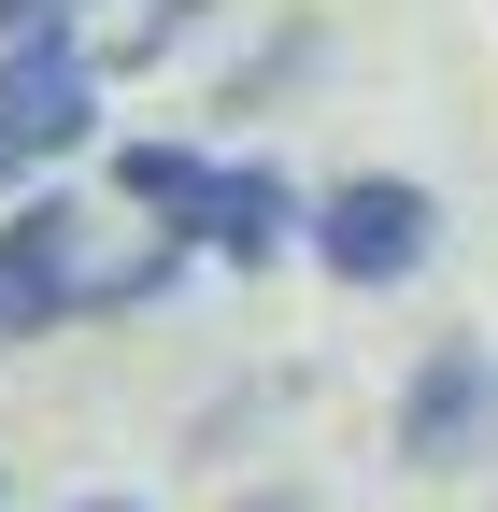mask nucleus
Wrapping results in <instances>:
<instances>
[{"label":"nucleus","instance_id":"obj_1","mask_svg":"<svg viewBox=\"0 0 498 512\" xmlns=\"http://www.w3.org/2000/svg\"><path fill=\"white\" fill-rule=\"evenodd\" d=\"M114 185H129L143 214H171L185 242L242 256V271L299 242V185H271V171H228V157H185V143H129V157H114Z\"/></svg>","mask_w":498,"mask_h":512},{"label":"nucleus","instance_id":"obj_2","mask_svg":"<svg viewBox=\"0 0 498 512\" xmlns=\"http://www.w3.org/2000/svg\"><path fill=\"white\" fill-rule=\"evenodd\" d=\"M157 256H100L72 200H29L15 228H0V328H57V313H100V299H143Z\"/></svg>","mask_w":498,"mask_h":512},{"label":"nucleus","instance_id":"obj_3","mask_svg":"<svg viewBox=\"0 0 498 512\" xmlns=\"http://www.w3.org/2000/svg\"><path fill=\"white\" fill-rule=\"evenodd\" d=\"M314 256L342 285H399V271H427V242H442V214H427V185H399V171H356V185H328L314 214Z\"/></svg>","mask_w":498,"mask_h":512},{"label":"nucleus","instance_id":"obj_4","mask_svg":"<svg viewBox=\"0 0 498 512\" xmlns=\"http://www.w3.org/2000/svg\"><path fill=\"white\" fill-rule=\"evenodd\" d=\"M86 114H100V72H86V43H15L0 57V171H29L57 143H86Z\"/></svg>","mask_w":498,"mask_h":512},{"label":"nucleus","instance_id":"obj_5","mask_svg":"<svg viewBox=\"0 0 498 512\" xmlns=\"http://www.w3.org/2000/svg\"><path fill=\"white\" fill-rule=\"evenodd\" d=\"M484 413H498L484 356H470V342H442V356H427V384L399 399V441H413L427 470H456V456H484Z\"/></svg>","mask_w":498,"mask_h":512},{"label":"nucleus","instance_id":"obj_6","mask_svg":"<svg viewBox=\"0 0 498 512\" xmlns=\"http://www.w3.org/2000/svg\"><path fill=\"white\" fill-rule=\"evenodd\" d=\"M57 15H72V0H0V43H43Z\"/></svg>","mask_w":498,"mask_h":512},{"label":"nucleus","instance_id":"obj_7","mask_svg":"<svg viewBox=\"0 0 498 512\" xmlns=\"http://www.w3.org/2000/svg\"><path fill=\"white\" fill-rule=\"evenodd\" d=\"M72 512H143V498H72Z\"/></svg>","mask_w":498,"mask_h":512}]
</instances>
